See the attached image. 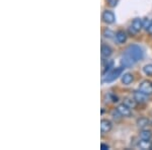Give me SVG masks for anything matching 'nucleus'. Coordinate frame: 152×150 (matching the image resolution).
<instances>
[{
    "label": "nucleus",
    "mask_w": 152,
    "mask_h": 150,
    "mask_svg": "<svg viewBox=\"0 0 152 150\" xmlns=\"http://www.w3.org/2000/svg\"><path fill=\"white\" fill-rule=\"evenodd\" d=\"M147 95L148 94L142 92L141 90H138V91L134 92V100H136L137 102H140V104H142V102H147Z\"/></svg>",
    "instance_id": "obj_8"
},
{
    "label": "nucleus",
    "mask_w": 152,
    "mask_h": 150,
    "mask_svg": "<svg viewBox=\"0 0 152 150\" xmlns=\"http://www.w3.org/2000/svg\"><path fill=\"white\" fill-rule=\"evenodd\" d=\"M102 20L104 21L105 23L107 24H112L115 23V20H116V18H115V14L114 12L111 11V10H105L104 11V13H102Z\"/></svg>",
    "instance_id": "obj_6"
},
{
    "label": "nucleus",
    "mask_w": 152,
    "mask_h": 150,
    "mask_svg": "<svg viewBox=\"0 0 152 150\" xmlns=\"http://www.w3.org/2000/svg\"><path fill=\"white\" fill-rule=\"evenodd\" d=\"M119 0H107V3L110 7H116Z\"/></svg>",
    "instance_id": "obj_20"
},
{
    "label": "nucleus",
    "mask_w": 152,
    "mask_h": 150,
    "mask_svg": "<svg viewBox=\"0 0 152 150\" xmlns=\"http://www.w3.org/2000/svg\"><path fill=\"white\" fill-rule=\"evenodd\" d=\"M104 38H107V39H112L114 36H116L114 33L111 31V29H104Z\"/></svg>",
    "instance_id": "obj_18"
},
{
    "label": "nucleus",
    "mask_w": 152,
    "mask_h": 150,
    "mask_svg": "<svg viewBox=\"0 0 152 150\" xmlns=\"http://www.w3.org/2000/svg\"><path fill=\"white\" fill-rule=\"evenodd\" d=\"M117 110L119 112V114L123 117H131L132 116V112H131V108L129 105H127L126 104H121L118 105Z\"/></svg>",
    "instance_id": "obj_4"
},
{
    "label": "nucleus",
    "mask_w": 152,
    "mask_h": 150,
    "mask_svg": "<svg viewBox=\"0 0 152 150\" xmlns=\"http://www.w3.org/2000/svg\"><path fill=\"white\" fill-rule=\"evenodd\" d=\"M100 148H102V150H107V149H109V146H107V144H104V143H102V145H100Z\"/></svg>",
    "instance_id": "obj_23"
},
{
    "label": "nucleus",
    "mask_w": 152,
    "mask_h": 150,
    "mask_svg": "<svg viewBox=\"0 0 152 150\" xmlns=\"http://www.w3.org/2000/svg\"><path fill=\"white\" fill-rule=\"evenodd\" d=\"M152 24V20L150 18H145V19H143V28L146 29H148L149 28H150V26Z\"/></svg>",
    "instance_id": "obj_17"
},
{
    "label": "nucleus",
    "mask_w": 152,
    "mask_h": 150,
    "mask_svg": "<svg viewBox=\"0 0 152 150\" xmlns=\"http://www.w3.org/2000/svg\"><path fill=\"white\" fill-rule=\"evenodd\" d=\"M125 53L129 54V55L131 56V57H133L137 62L142 60L144 57V52H143V50H142V48H140V47L137 45H130L128 48L126 49Z\"/></svg>",
    "instance_id": "obj_1"
},
{
    "label": "nucleus",
    "mask_w": 152,
    "mask_h": 150,
    "mask_svg": "<svg viewBox=\"0 0 152 150\" xmlns=\"http://www.w3.org/2000/svg\"><path fill=\"white\" fill-rule=\"evenodd\" d=\"M136 100H130V98H127L126 100H125V104L127 105H129L130 108H135L136 107Z\"/></svg>",
    "instance_id": "obj_19"
},
{
    "label": "nucleus",
    "mask_w": 152,
    "mask_h": 150,
    "mask_svg": "<svg viewBox=\"0 0 152 150\" xmlns=\"http://www.w3.org/2000/svg\"><path fill=\"white\" fill-rule=\"evenodd\" d=\"M143 72L147 76H152V64H147L143 67Z\"/></svg>",
    "instance_id": "obj_16"
},
{
    "label": "nucleus",
    "mask_w": 152,
    "mask_h": 150,
    "mask_svg": "<svg viewBox=\"0 0 152 150\" xmlns=\"http://www.w3.org/2000/svg\"><path fill=\"white\" fill-rule=\"evenodd\" d=\"M113 65H114V62H113V61H110V62L107 64V66H105V69H104V75L105 73H107L110 69H111V68L113 67Z\"/></svg>",
    "instance_id": "obj_21"
},
{
    "label": "nucleus",
    "mask_w": 152,
    "mask_h": 150,
    "mask_svg": "<svg viewBox=\"0 0 152 150\" xmlns=\"http://www.w3.org/2000/svg\"><path fill=\"white\" fill-rule=\"evenodd\" d=\"M121 63H122V65H123V67L129 68V67L134 66L135 64L137 63V61L135 60L133 57H131L129 54L124 53L123 56H122V59H121Z\"/></svg>",
    "instance_id": "obj_3"
},
{
    "label": "nucleus",
    "mask_w": 152,
    "mask_h": 150,
    "mask_svg": "<svg viewBox=\"0 0 152 150\" xmlns=\"http://www.w3.org/2000/svg\"><path fill=\"white\" fill-rule=\"evenodd\" d=\"M124 69H125L124 67H118V68H115V69H113L111 72H110L109 74H107L104 78V82L110 83V82H113V81H115L118 77H119V76L122 75V73H123Z\"/></svg>",
    "instance_id": "obj_2"
},
{
    "label": "nucleus",
    "mask_w": 152,
    "mask_h": 150,
    "mask_svg": "<svg viewBox=\"0 0 152 150\" xmlns=\"http://www.w3.org/2000/svg\"><path fill=\"white\" fill-rule=\"evenodd\" d=\"M133 80H134V77L131 73H126V74H124L122 76V83H124L125 85L131 84V83L133 82Z\"/></svg>",
    "instance_id": "obj_14"
},
{
    "label": "nucleus",
    "mask_w": 152,
    "mask_h": 150,
    "mask_svg": "<svg viewBox=\"0 0 152 150\" xmlns=\"http://www.w3.org/2000/svg\"><path fill=\"white\" fill-rule=\"evenodd\" d=\"M150 123L151 122L149 121V119L142 117V118H140V119L137 120V126H138L139 128H141V129H144V128H146L149 124H150Z\"/></svg>",
    "instance_id": "obj_13"
},
{
    "label": "nucleus",
    "mask_w": 152,
    "mask_h": 150,
    "mask_svg": "<svg viewBox=\"0 0 152 150\" xmlns=\"http://www.w3.org/2000/svg\"><path fill=\"white\" fill-rule=\"evenodd\" d=\"M152 137V133L149 130H142L140 132V138L145 140H150Z\"/></svg>",
    "instance_id": "obj_15"
},
{
    "label": "nucleus",
    "mask_w": 152,
    "mask_h": 150,
    "mask_svg": "<svg viewBox=\"0 0 152 150\" xmlns=\"http://www.w3.org/2000/svg\"><path fill=\"white\" fill-rule=\"evenodd\" d=\"M132 28H133L136 31H140L141 29L143 28V20L141 18H135L132 21Z\"/></svg>",
    "instance_id": "obj_12"
},
{
    "label": "nucleus",
    "mask_w": 152,
    "mask_h": 150,
    "mask_svg": "<svg viewBox=\"0 0 152 150\" xmlns=\"http://www.w3.org/2000/svg\"><path fill=\"white\" fill-rule=\"evenodd\" d=\"M129 33L131 34L132 36H135L137 33H138V31H135V29H134L133 28H132V26H130V28H129Z\"/></svg>",
    "instance_id": "obj_22"
},
{
    "label": "nucleus",
    "mask_w": 152,
    "mask_h": 150,
    "mask_svg": "<svg viewBox=\"0 0 152 150\" xmlns=\"http://www.w3.org/2000/svg\"><path fill=\"white\" fill-rule=\"evenodd\" d=\"M139 90H141L142 92L146 93V94H151L152 93V82L148 80H144L141 82V84L139 85Z\"/></svg>",
    "instance_id": "obj_5"
},
{
    "label": "nucleus",
    "mask_w": 152,
    "mask_h": 150,
    "mask_svg": "<svg viewBox=\"0 0 152 150\" xmlns=\"http://www.w3.org/2000/svg\"><path fill=\"white\" fill-rule=\"evenodd\" d=\"M115 37H116V40L119 44H124L127 41V38H128L127 33L124 31H118Z\"/></svg>",
    "instance_id": "obj_9"
},
{
    "label": "nucleus",
    "mask_w": 152,
    "mask_h": 150,
    "mask_svg": "<svg viewBox=\"0 0 152 150\" xmlns=\"http://www.w3.org/2000/svg\"><path fill=\"white\" fill-rule=\"evenodd\" d=\"M138 147L140 149H143V150L152 149V141H150V140L141 139L140 141L138 142Z\"/></svg>",
    "instance_id": "obj_10"
},
{
    "label": "nucleus",
    "mask_w": 152,
    "mask_h": 150,
    "mask_svg": "<svg viewBox=\"0 0 152 150\" xmlns=\"http://www.w3.org/2000/svg\"><path fill=\"white\" fill-rule=\"evenodd\" d=\"M151 125H152V121H151Z\"/></svg>",
    "instance_id": "obj_25"
},
{
    "label": "nucleus",
    "mask_w": 152,
    "mask_h": 150,
    "mask_svg": "<svg viewBox=\"0 0 152 150\" xmlns=\"http://www.w3.org/2000/svg\"><path fill=\"white\" fill-rule=\"evenodd\" d=\"M147 31H148V33H149V34H151V35H152V24L150 26V28L147 29Z\"/></svg>",
    "instance_id": "obj_24"
},
{
    "label": "nucleus",
    "mask_w": 152,
    "mask_h": 150,
    "mask_svg": "<svg viewBox=\"0 0 152 150\" xmlns=\"http://www.w3.org/2000/svg\"><path fill=\"white\" fill-rule=\"evenodd\" d=\"M113 54V49L107 45H102V56L104 58H109L111 57Z\"/></svg>",
    "instance_id": "obj_11"
},
{
    "label": "nucleus",
    "mask_w": 152,
    "mask_h": 150,
    "mask_svg": "<svg viewBox=\"0 0 152 150\" xmlns=\"http://www.w3.org/2000/svg\"><path fill=\"white\" fill-rule=\"evenodd\" d=\"M113 128V123L110 120L102 119L100 121V130L102 133H109Z\"/></svg>",
    "instance_id": "obj_7"
}]
</instances>
